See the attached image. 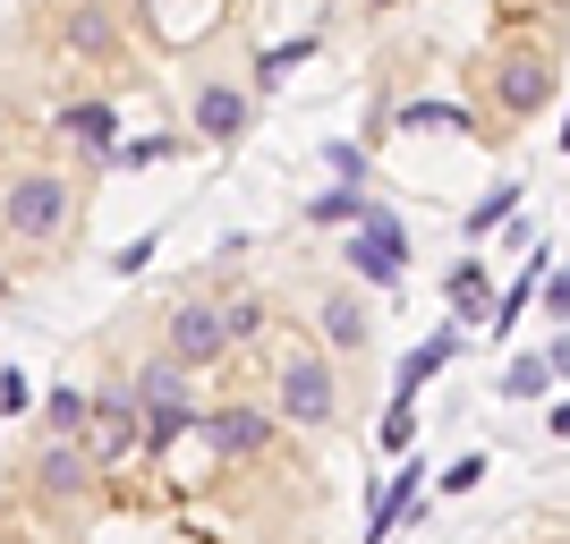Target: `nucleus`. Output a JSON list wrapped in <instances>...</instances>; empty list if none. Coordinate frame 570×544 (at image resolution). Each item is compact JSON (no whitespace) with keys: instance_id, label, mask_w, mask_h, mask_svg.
Instances as JSON below:
<instances>
[{"instance_id":"17","label":"nucleus","mask_w":570,"mask_h":544,"mask_svg":"<svg viewBox=\"0 0 570 544\" xmlns=\"http://www.w3.org/2000/svg\"><path fill=\"white\" fill-rule=\"evenodd\" d=\"M366 205H375V196H357V179H333V188L307 205V221H324V230H333V221H350V230H357V221H366Z\"/></svg>"},{"instance_id":"32","label":"nucleus","mask_w":570,"mask_h":544,"mask_svg":"<svg viewBox=\"0 0 570 544\" xmlns=\"http://www.w3.org/2000/svg\"><path fill=\"white\" fill-rule=\"evenodd\" d=\"M0 298H9V273H0Z\"/></svg>"},{"instance_id":"2","label":"nucleus","mask_w":570,"mask_h":544,"mask_svg":"<svg viewBox=\"0 0 570 544\" xmlns=\"http://www.w3.org/2000/svg\"><path fill=\"white\" fill-rule=\"evenodd\" d=\"M273 417L282 426H341V375H333V357L324 349H289L282 366H273Z\"/></svg>"},{"instance_id":"15","label":"nucleus","mask_w":570,"mask_h":544,"mask_svg":"<svg viewBox=\"0 0 570 544\" xmlns=\"http://www.w3.org/2000/svg\"><path fill=\"white\" fill-rule=\"evenodd\" d=\"M111 102H60V137H77L86 145V154H102V145H111Z\"/></svg>"},{"instance_id":"26","label":"nucleus","mask_w":570,"mask_h":544,"mask_svg":"<svg viewBox=\"0 0 570 544\" xmlns=\"http://www.w3.org/2000/svg\"><path fill=\"white\" fill-rule=\"evenodd\" d=\"M546 315H553V324H570V264H562V273H546Z\"/></svg>"},{"instance_id":"7","label":"nucleus","mask_w":570,"mask_h":544,"mask_svg":"<svg viewBox=\"0 0 570 544\" xmlns=\"http://www.w3.org/2000/svg\"><path fill=\"white\" fill-rule=\"evenodd\" d=\"M230 349V324H222L214 298H188V307H170V357L179 366H214Z\"/></svg>"},{"instance_id":"18","label":"nucleus","mask_w":570,"mask_h":544,"mask_svg":"<svg viewBox=\"0 0 570 544\" xmlns=\"http://www.w3.org/2000/svg\"><path fill=\"white\" fill-rule=\"evenodd\" d=\"M502 221H520V179H502V188H485V196L469 205V238L502 230Z\"/></svg>"},{"instance_id":"4","label":"nucleus","mask_w":570,"mask_h":544,"mask_svg":"<svg viewBox=\"0 0 570 544\" xmlns=\"http://www.w3.org/2000/svg\"><path fill=\"white\" fill-rule=\"evenodd\" d=\"M341 273H357L366 289H401V273H409V230H401V214H392V205H366V221L341 238Z\"/></svg>"},{"instance_id":"31","label":"nucleus","mask_w":570,"mask_h":544,"mask_svg":"<svg viewBox=\"0 0 570 544\" xmlns=\"http://www.w3.org/2000/svg\"><path fill=\"white\" fill-rule=\"evenodd\" d=\"M546 426H553V434L570 443V400H553V408H546Z\"/></svg>"},{"instance_id":"19","label":"nucleus","mask_w":570,"mask_h":544,"mask_svg":"<svg viewBox=\"0 0 570 544\" xmlns=\"http://www.w3.org/2000/svg\"><path fill=\"white\" fill-rule=\"evenodd\" d=\"M401 128H460V137H476V111L469 102H401Z\"/></svg>"},{"instance_id":"21","label":"nucleus","mask_w":570,"mask_h":544,"mask_svg":"<svg viewBox=\"0 0 570 544\" xmlns=\"http://www.w3.org/2000/svg\"><path fill=\"white\" fill-rule=\"evenodd\" d=\"M163 154H170V137H137V145H102L95 162L102 170H145V162H163Z\"/></svg>"},{"instance_id":"1","label":"nucleus","mask_w":570,"mask_h":544,"mask_svg":"<svg viewBox=\"0 0 570 544\" xmlns=\"http://www.w3.org/2000/svg\"><path fill=\"white\" fill-rule=\"evenodd\" d=\"M485 95H494V119L528 128V119H537L553 95H562V51H553V43H537V34L502 43L494 60H485Z\"/></svg>"},{"instance_id":"20","label":"nucleus","mask_w":570,"mask_h":544,"mask_svg":"<svg viewBox=\"0 0 570 544\" xmlns=\"http://www.w3.org/2000/svg\"><path fill=\"white\" fill-rule=\"evenodd\" d=\"M86 417H95V400H86V392H69V383L43 400V426H51V434H69V443L86 434Z\"/></svg>"},{"instance_id":"10","label":"nucleus","mask_w":570,"mask_h":544,"mask_svg":"<svg viewBox=\"0 0 570 544\" xmlns=\"http://www.w3.org/2000/svg\"><path fill=\"white\" fill-rule=\"evenodd\" d=\"M35 485H43V494H86V485H95V451L86 443H69V434H51L43 451H35Z\"/></svg>"},{"instance_id":"24","label":"nucleus","mask_w":570,"mask_h":544,"mask_svg":"<svg viewBox=\"0 0 570 544\" xmlns=\"http://www.w3.org/2000/svg\"><path fill=\"white\" fill-rule=\"evenodd\" d=\"M476 476H485V451H460V459H452V468H443V476H434V494H469V485H476Z\"/></svg>"},{"instance_id":"25","label":"nucleus","mask_w":570,"mask_h":544,"mask_svg":"<svg viewBox=\"0 0 570 544\" xmlns=\"http://www.w3.org/2000/svg\"><path fill=\"white\" fill-rule=\"evenodd\" d=\"M222 324H230V340H256L264 307H256V298H230V307H222Z\"/></svg>"},{"instance_id":"3","label":"nucleus","mask_w":570,"mask_h":544,"mask_svg":"<svg viewBox=\"0 0 570 544\" xmlns=\"http://www.w3.org/2000/svg\"><path fill=\"white\" fill-rule=\"evenodd\" d=\"M69 221H77V188L51 179V170H26L0 196V230L18 238V247H51V238H69Z\"/></svg>"},{"instance_id":"12","label":"nucleus","mask_w":570,"mask_h":544,"mask_svg":"<svg viewBox=\"0 0 570 544\" xmlns=\"http://www.w3.org/2000/svg\"><path fill=\"white\" fill-rule=\"evenodd\" d=\"M443 307H452V324H494V273L476 256H460L443 273Z\"/></svg>"},{"instance_id":"14","label":"nucleus","mask_w":570,"mask_h":544,"mask_svg":"<svg viewBox=\"0 0 570 544\" xmlns=\"http://www.w3.org/2000/svg\"><path fill=\"white\" fill-rule=\"evenodd\" d=\"M60 43L86 51V60H102V51L119 43V18H111V9H95V0H69V9H60Z\"/></svg>"},{"instance_id":"5","label":"nucleus","mask_w":570,"mask_h":544,"mask_svg":"<svg viewBox=\"0 0 570 544\" xmlns=\"http://www.w3.org/2000/svg\"><path fill=\"white\" fill-rule=\"evenodd\" d=\"M128 392H137V408H145V451H163L170 434H188L196 426V392H188V366H179V357H154V366H145L137 383H128Z\"/></svg>"},{"instance_id":"27","label":"nucleus","mask_w":570,"mask_h":544,"mask_svg":"<svg viewBox=\"0 0 570 544\" xmlns=\"http://www.w3.org/2000/svg\"><path fill=\"white\" fill-rule=\"evenodd\" d=\"M145 264H154V238H128V247L111 256V273H145Z\"/></svg>"},{"instance_id":"28","label":"nucleus","mask_w":570,"mask_h":544,"mask_svg":"<svg viewBox=\"0 0 570 544\" xmlns=\"http://www.w3.org/2000/svg\"><path fill=\"white\" fill-rule=\"evenodd\" d=\"M26 400H35V392H26V375L9 366V375H0V408H9V417H26Z\"/></svg>"},{"instance_id":"13","label":"nucleus","mask_w":570,"mask_h":544,"mask_svg":"<svg viewBox=\"0 0 570 544\" xmlns=\"http://www.w3.org/2000/svg\"><path fill=\"white\" fill-rule=\"evenodd\" d=\"M247 111H256V102L238 95V86H196V137L205 145H238L247 137Z\"/></svg>"},{"instance_id":"6","label":"nucleus","mask_w":570,"mask_h":544,"mask_svg":"<svg viewBox=\"0 0 570 544\" xmlns=\"http://www.w3.org/2000/svg\"><path fill=\"white\" fill-rule=\"evenodd\" d=\"M77 443L95 451V468H111V459H128V451H145V408L137 392H95V417H86V434Z\"/></svg>"},{"instance_id":"22","label":"nucleus","mask_w":570,"mask_h":544,"mask_svg":"<svg viewBox=\"0 0 570 544\" xmlns=\"http://www.w3.org/2000/svg\"><path fill=\"white\" fill-rule=\"evenodd\" d=\"M375 443L383 451H417V408L392 400V408H383V426H375Z\"/></svg>"},{"instance_id":"8","label":"nucleus","mask_w":570,"mask_h":544,"mask_svg":"<svg viewBox=\"0 0 570 544\" xmlns=\"http://www.w3.org/2000/svg\"><path fill=\"white\" fill-rule=\"evenodd\" d=\"M205 426H214V443H222V459H256L264 443H273V408H256V400H222V408H205Z\"/></svg>"},{"instance_id":"23","label":"nucleus","mask_w":570,"mask_h":544,"mask_svg":"<svg viewBox=\"0 0 570 544\" xmlns=\"http://www.w3.org/2000/svg\"><path fill=\"white\" fill-rule=\"evenodd\" d=\"M307 51H315V34H289V43H273V51H264V60H256V69H264V86H282V77L298 69Z\"/></svg>"},{"instance_id":"29","label":"nucleus","mask_w":570,"mask_h":544,"mask_svg":"<svg viewBox=\"0 0 570 544\" xmlns=\"http://www.w3.org/2000/svg\"><path fill=\"white\" fill-rule=\"evenodd\" d=\"M324 162H333V179H357V170H366V154H357V145H333Z\"/></svg>"},{"instance_id":"9","label":"nucleus","mask_w":570,"mask_h":544,"mask_svg":"<svg viewBox=\"0 0 570 544\" xmlns=\"http://www.w3.org/2000/svg\"><path fill=\"white\" fill-rule=\"evenodd\" d=\"M460 349H469V332H460V324H443V332H426V340H417V349H409L401 357V375H392V400H409V408H417V392H426V383L434 375H443V366H452V357Z\"/></svg>"},{"instance_id":"11","label":"nucleus","mask_w":570,"mask_h":544,"mask_svg":"<svg viewBox=\"0 0 570 544\" xmlns=\"http://www.w3.org/2000/svg\"><path fill=\"white\" fill-rule=\"evenodd\" d=\"M315 332H324L341 357H357L366 340H375V315H366V298H357V289H324V307H315Z\"/></svg>"},{"instance_id":"30","label":"nucleus","mask_w":570,"mask_h":544,"mask_svg":"<svg viewBox=\"0 0 570 544\" xmlns=\"http://www.w3.org/2000/svg\"><path fill=\"white\" fill-rule=\"evenodd\" d=\"M546 366H553V375L570 383V340H553V349H546Z\"/></svg>"},{"instance_id":"16","label":"nucleus","mask_w":570,"mask_h":544,"mask_svg":"<svg viewBox=\"0 0 570 544\" xmlns=\"http://www.w3.org/2000/svg\"><path fill=\"white\" fill-rule=\"evenodd\" d=\"M553 366H546V349L537 357H511V366H502V400H553Z\"/></svg>"}]
</instances>
